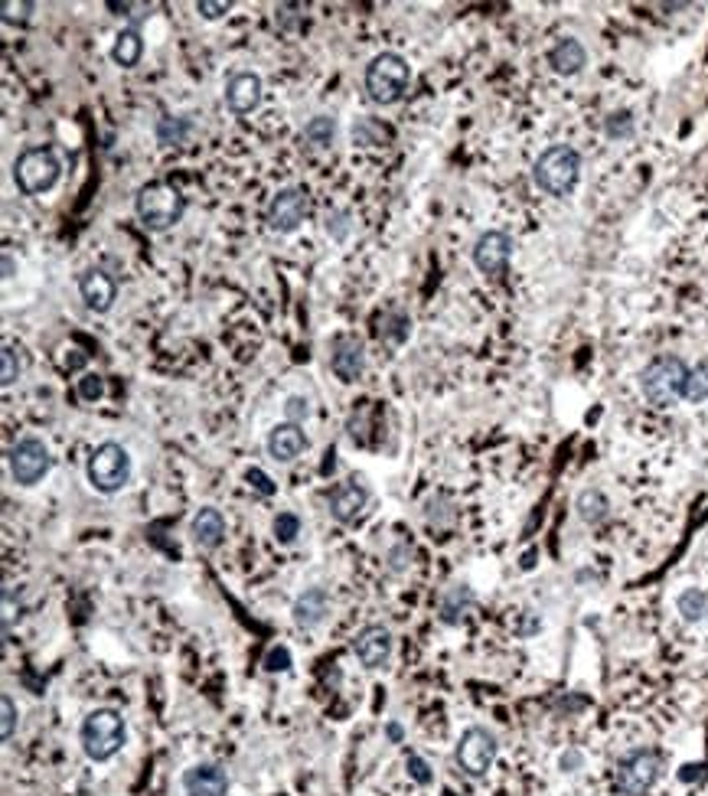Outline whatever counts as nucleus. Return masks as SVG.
Wrapping results in <instances>:
<instances>
[{"instance_id": "obj_1", "label": "nucleus", "mask_w": 708, "mask_h": 796, "mask_svg": "<svg viewBox=\"0 0 708 796\" xmlns=\"http://www.w3.org/2000/svg\"><path fill=\"white\" fill-rule=\"evenodd\" d=\"M79 738H82L85 757L95 764H105L124 748V741H128V725H124V715L118 708H95V712L85 715Z\"/></svg>"}, {"instance_id": "obj_2", "label": "nucleus", "mask_w": 708, "mask_h": 796, "mask_svg": "<svg viewBox=\"0 0 708 796\" xmlns=\"http://www.w3.org/2000/svg\"><path fill=\"white\" fill-rule=\"evenodd\" d=\"M581 177V154L571 144H552L539 154V160L532 164V180L542 193L549 196H568L578 186Z\"/></svg>"}, {"instance_id": "obj_3", "label": "nucleus", "mask_w": 708, "mask_h": 796, "mask_svg": "<svg viewBox=\"0 0 708 796\" xmlns=\"http://www.w3.org/2000/svg\"><path fill=\"white\" fill-rule=\"evenodd\" d=\"M134 209H138V219L144 229L151 232H167L173 229L186 213V196L170 183H144L138 196H134Z\"/></svg>"}, {"instance_id": "obj_4", "label": "nucleus", "mask_w": 708, "mask_h": 796, "mask_svg": "<svg viewBox=\"0 0 708 796\" xmlns=\"http://www.w3.org/2000/svg\"><path fill=\"white\" fill-rule=\"evenodd\" d=\"M689 366L682 363L676 353H660L650 359L640 372V392L653 408H669L682 398V385H686Z\"/></svg>"}, {"instance_id": "obj_5", "label": "nucleus", "mask_w": 708, "mask_h": 796, "mask_svg": "<svg viewBox=\"0 0 708 796\" xmlns=\"http://www.w3.org/2000/svg\"><path fill=\"white\" fill-rule=\"evenodd\" d=\"M408 85H412V66L399 53H379L366 66V95L376 105L402 102Z\"/></svg>"}, {"instance_id": "obj_6", "label": "nucleus", "mask_w": 708, "mask_h": 796, "mask_svg": "<svg viewBox=\"0 0 708 796\" xmlns=\"http://www.w3.org/2000/svg\"><path fill=\"white\" fill-rule=\"evenodd\" d=\"M663 777V754L653 748H637L617 761L614 783L620 796H647Z\"/></svg>"}, {"instance_id": "obj_7", "label": "nucleus", "mask_w": 708, "mask_h": 796, "mask_svg": "<svg viewBox=\"0 0 708 796\" xmlns=\"http://www.w3.org/2000/svg\"><path fill=\"white\" fill-rule=\"evenodd\" d=\"M62 177L59 157L49 147H30L14 160V183L23 196H43Z\"/></svg>"}, {"instance_id": "obj_8", "label": "nucleus", "mask_w": 708, "mask_h": 796, "mask_svg": "<svg viewBox=\"0 0 708 796\" xmlns=\"http://www.w3.org/2000/svg\"><path fill=\"white\" fill-rule=\"evenodd\" d=\"M89 483L98 490V493H121L124 487H128V480H131V454L124 451V447L118 441H105V444H98L92 457H89Z\"/></svg>"}, {"instance_id": "obj_9", "label": "nucleus", "mask_w": 708, "mask_h": 796, "mask_svg": "<svg viewBox=\"0 0 708 796\" xmlns=\"http://www.w3.org/2000/svg\"><path fill=\"white\" fill-rule=\"evenodd\" d=\"M10 464V477H14L20 487H36L53 467V457H49V447L40 438H20L7 454Z\"/></svg>"}, {"instance_id": "obj_10", "label": "nucleus", "mask_w": 708, "mask_h": 796, "mask_svg": "<svg viewBox=\"0 0 708 796\" xmlns=\"http://www.w3.org/2000/svg\"><path fill=\"white\" fill-rule=\"evenodd\" d=\"M496 751H500V744H496L493 731L474 725L464 731L461 741H457V767H461L467 777H483L493 767Z\"/></svg>"}, {"instance_id": "obj_11", "label": "nucleus", "mask_w": 708, "mask_h": 796, "mask_svg": "<svg viewBox=\"0 0 708 796\" xmlns=\"http://www.w3.org/2000/svg\"><path fill=\"white\" fill-rule=\"evenodd\" d=\"M513 235L503 229H490L483 232L480 239L474 242V265L480 275L487 278H500L503 271L509 268V258H513Z\"/></svg>"}, {"instance_id": "obj_12", "label": "nucleus", "mask_w": 708, "mask_h": 796, "mask_svg": "<svg viewBox=\"0 0 708 796\" xmlns=\"http://www.w3.org/2000/svg\"><path fill=\"white\" fill-rule=\"evenodd\" d=\"M307 216V190L304 186H284L268 206V226L278 235H291L301 229Z\"/></svg>"}, {"instance_id": "obj_13", "label": "nucleus", "mask_w": 708, "mask_h": 796, "mask_svg": "<svg viewBox=\"0 0 708 796\" xmlns=\"http://www.w3.org/2000/svg\"><path fill=\"white\" fill-rule=\"evenodd\" d=\"M353 653L366 669H382L385 663H389V656H392V633L385 630L382 624L363 627L356 633V640H353Z\"/></svg>"}, {"instance_id": "obj_14", "label": "nucleus", "mask_w": 708, "mask_h": 796, "mask_svg": "<svg viewBox=\"0 0 708 796\" xmlns=\"http://www.w3.org/2000/svg\"><path fill=\"white\" fill-rule=\"evenodd\" d=\"M79 294L89 310L95 314H108L111 307H115V297H118V284L115 278L108 275L102 268H89L85 275L79 278Z\"/></svg>"}, {"instance_id": "obj_15", "label": "nucleus", "mask_w": 708, "mask_h": 796, "mask_svg": "<svg viewBox=\"0 0 708 796\" xmlns=\"http://www.w3.org/2000/svg\"><path fill=\"white\" fill-rule=\"evenodd\" d=\"M183 793L186 796H226L229 793V774L219 764H193L183 770Z\"/></svg>"}, {"instance_id": "obj_16", "label": "nucleus", "mask_w": 708, "mask_h": 796, "mask_svg": "<svg viewBox=\"0 0 708 796\" xmlns=\"http://www.w3.org/2000/svg\"><path fill=\"white\" fill-rule=\"evenodd\" d=\"M262 79L255 72H235L226 82V108L232 115H252V111L262 105Z\"/></svg>"}, {"instance_id": "obj_17", "label": "nucleus", "mask_w": 708, "mask_h": 796, "mask_svg": "<svg viewBox=\"0 0 708 796\" xmlns=\"http://www.w3.org/2000/svg\"><path fill=\"white\" fill-rule=\"evenodd\" d=\"M330 369H333V376H337L340 382H356L359 376H363V369H366L363 343H359L356 337H340L337 343H333Z\"/></svg>"}, {"instance_id": "obj_18", "label": "nucleus", "mask_w": 708, "mask_h": 796, "mask_svg": "<svg viewBox=\"0 0 708 796\" xmlns=\"http://www.w3.org/2000/svg\"><path fill=\"white\" fill-rule=\"evenodd\" d=\"M265 447L278 464H291V460H297L307 451V434L301 431V425H294V421H281V425L271 428Z\"/></svg>"}, {"instance_id": "obj_19", "label": "nucleus", "mask_w": 708, "mask_h": 796, "mask_svg": "<svg viewBox=\"0 0 708 796\" xmlns=\"http://www.w3.org/2000/svg\"><path fill=\"white\" fill-rule=\"evenodd\" d=\"M366 503H369V490L356 480L337 483L330 490V516L337 522H353L366 509Z\"/></svg>"}, {"instance_id": "obj_20", "label": "nucleus", "mask_w": 708, "mask_h": 796, "mask_svg": "<svg viewBox=\"0 0 708 796\" xmlns=\"http://www.w3.org/2000/svg\"><path fill=\"white\" fill-rule=\"evenodd\" d=\"M291 614H294V624L301 627V630L320 627L327 620V614H330V591L327 588H307L294 601Z\"/></svg>"}, {"instance_id": "obj_21", "label": "nucleus", "mask_w": 708, "mask_h": 796, "mask_svg": "<svg viewBox=\"0 0 708 796\" xmlns=\"http://www.w3.org/2000/svg\"><path fill=\"white\" fill-rule=\"evenodd\" d=\"M549 66L555 76H578V72L588 66V49L581 46L575 36H562V40L549 49Z\"/></svg>"}, {"instance_id": "obj_22", "label": "nucleus", "mask_w": 708, "mask_h": 796, "mask_svg": "<svg viewBox=\"0 0 708 796\" xmlns=\"http://www.w3.org/2000/svg\"><path fill=\"white\" fill-rule=\"evenodd\" d=\"M190 532H193V542L200 545V549L213 552V549H219V545H222V539H226V519H222L219 509L206 506V509H200V513L193 516Z\"/></svg>"}, {"instance_id": "obj_23", "label": "nucleus", "mask_w": 708, "mask_h": 796, "mask_svg": "<svg viewBox=\"0 0 708 796\" xmlns=\"http://www.w3.org/2000/svg\"><path fill=\"white\" fill-rule=\"evenodd\" d=\"M477 597L467 584H451L441 597H438V617L441 624H461V620L474 611Z\"/></svg>"}, {"instance_id": "obj_24", "label": "nucleus", "mask_w": 708, "mask_h": 796, "mask_svg": "<svg viewBox=\"0 0 708 796\" xmlns=\"http://www.w3.org/2000/svg\"><path fill=\"white\" fill-rule=\"evenodd\" d=\"M144 56V40H141V30L138 27H124L115 43H111V59L118 62L121 69H134Z\"/></svg>"}, {"instance_id": "obj_25", "label": "nucleus", "mask_w": 708, "mask_h": 796, "mask_svg": "<svg viewBox=\"0 0 708 796\" xmlns=\"http://www.w3.org/2000/svg\"><path fill=\"white\" fill-rule=\"evenodd\" d=\"M575 509H578L581 522H588V526H601L607 513H611V503H607V496L598 487H588V490L578 493Z\"/></svg>"}, {"instance_id": "obj_26", "label": "nucleus", "mask_w": 708, "mask_h": 796, "mask_svg": "<svg viewBox=\"0 0 708 796\" xmlns=\"http://www.w3.org/2000/svg\"><path fill=\"white\" fill-rule=\"evenodd\" d=\"M333 134H337V121H333L330 115H317L304 124L301 141L307 147H314V151H327V147L333 144Z\"/></svg>"}, {"instance_id": "obj_27", "label": "nucleus", "mask_w": 708, "mask_h": 796, "mask_svg": "<svg viewBox=\"0 0 708 796\" xmlns=\"http://www.w3.org/2000/svg\"><path fill=\"white\" fill-rule=\"evenodd\" d=\"M676 611L686 624H702L708 617V594L702 588H686L676 597Z\"/></svg>"}, {"instance_id": "obj_28", "label": "nucleus", "mask_w": 708, "mask_h": 796, "mask_svg": "<svg viewBox=\"0 0 708 796\" xmlns=\"http://www.w3.org/2000/svg\"><path fill=\"white\" fill-rule=\"evenodd\" d=\"M392 141V128H385L376 118H359L353 124V144L359 147H385Z\"/></svg>"}, {"instance_id": "obj_29", "label": "nucleus", "mask_w": 708, "mask_h": 796, "mask_svg": "<svg viewBox=\"0 0 708 796\" xmlns=\"http://www.w3.org/2000/svg\"><path fill=\"white\" fill-rule=\"evenodd\" d=\"M193 134V121L183 118V115H167L157 121V141L164 147H173V144H186V138Z\"/></svg>"}, {"instance_id": "obj_30", "label": "nucleus", "mask_w": 708, "mask_h": 796, "mask_svg": "<svg viewBox=\"0 0 708 796\" xmlns=\"http://www.w3.org/2000/svg\"><path fill=\"white\" fill-rule=\"evenodd\" d=\"M408 333H412V320H408L405 314H399V310H389V314H382L379 320V337L385 343H405L408 340Z\"/></svg>"}, {"instance_id": "obj_31", "label": "nucleus", "mask_w": 708, "mask_h": 796, "mask_svg": "<svg viewBox=\"0 0 708 796\" xmlns=\"http://www.w3.org/2000/svg\"><path fill=\"white\" fill-rule=\"evenodd\" d=\"M682 398H686V402H695V405L708 398V363H699V366L689 369L686 385H682Z\"/></svg>"}, {"instance_id": "obj_32", "label": "nucleus", "mask_w": 708, "mask_h": 796, "mask_svg": "<svg viewBox=\"0 0 708 796\" xmlns=\"http://www.w3.org/2000/svg\"><path fill=\"white\" fill-rule=\"evenodd\" d=\"M33 10L36 4H30V0H4V4H0V17H4V23H10V27H27L33 20Z\"/></svg>"}, {"instance_id": "obj_33", "label": "nucleus", "mask_w": 708, "mask_h": 796, "mask_svg": "<svg viewBox=\"0 0 708 796\" xmlns=\"http://www.w3.org/2000/svg\"><path fill=\"white\" fill-rule=\"evenodd\" d=\"M324 229L333 242H346L350 239V229H353V216L350 209H330L327 219H324Z\"/></svg>"}, {"instance_id": "obj_34", "label": "nucleus", "mask_w": 708, "mask_h": 796, "mask_svg": "<svg viewBox=\"0 0 708 796\" xmlns=\"http://www.w3.org/2000/svg\"><path fill=\"white\" fill-rule=\"evenodd\" d=\"M604 134L611 141L633 138V115H630V111H611V115L604 118Z\"/></svg>"}, {"instance_id": "obj_35", "label": "nucleus", "mask_w": 708, "mask_h": 796, "mask_svg": "<svg viewBox=\"0 0 708 796\" xmlns=\"http://www.w3.org/2000/svg\"><path fill=\"white\" fill-rule=\"evenodd\" d=\"M271 532H275V539L281 545H291L301 536V519H297V513H278L275 522H271Z\"/></svg>"}, {"instance_id": "obj_36", "label": "nucleus", "mask_w": 708, "mask_h": 796, "mask_svg": "<svg viewBox=\"0 0 708 796\" xmlns=\"http://www.w3.org/2000/svg\"><path fill=\"white\" fill-rule=\"evenodd\" d=\"M405 767H408V777H412L415 783H421V787H428V783L434 780V770H431V764L421 754H408L405 757Z\"/></svg>"}, {"instance_id": "obj_37", "label": "nucleus", "mask_w": 708, "mask_h": 796, "mask_svg": "<svg viewBox=\"0 0 708 796\" xmlns=\"http://www.w3.org/2000/svg\"><path fill=\"white\" fill-rule=\"evenodd\" d=\"M245 483H248V487H252L258 496H275V490H278V487H275V480H271L262 467H248V470H245Z\"/></svg>"}, {"instance_id": "obj_38", "label": "nucleus", "mask_w": 708, "mask_h": 796, "mask_svg": "<svg viewBox=\"0 0 708 796\" xmlns=\"http://www.w3.org/2000/svg\"><path fill=\"white\" fill-rule=\"evenodd\" d=\"M20 379V356L4 346V353H0V382L4 385H14Z\"/></svg>"}, {"instance_id": "obj_39", "label": "nucleus", "mask_w": 708, "mask_h": 796, "mask_svg": "<svg viewBox=\"0 0 708 796\" xmlns=\"http://www.w3.org/2000/svg\"><path fill=\"white\" fill-rule=\"evenodd\" d=\"M275 20H278V27H281V30L301 27V23H304V4H281V7L275 10Z\"/></svg>"}, {"instance_id": "obj_40", "label": "nucleus", "mask_w": 708, "mask_h": 796, "mask_svg": "<svg viewBox=\"0 0 708 796\" xmlns=\"http://www.w3.org/2000/svg\"><path fill=\"white\" fill-rule=\"evenodd\" d=\"M291 669V650L288 646H271L265 653V673H288Z\"/></svg>"}, {"instance_id": "obj_41", "label": "nucleus", "mask_w": 708, "mask_h": 796, "mask_svg": "<svg viewBox=\"0 0 708 796\" xmlns=\"http://www.w3.org/2000/svg\"><path fill=\"white\" fill-rule=\"evenodd\" d=\"M0 712H4V725H0V738L10 741V738H14V731H17V721H20L17 705H14V699H10V695H4V699H0Z\"/></svg>"}, {"instance_id": "obj_42", "label": "nucleus", "mask_w": 708, "mask_h": 796, "mask_svg": "<svg viewBox=\"0 0 708 796\" xmlns=\"http://www.w3.org/2000/svg\"><path fill=\"white\" fill-rule=\"evenodd\" d=\"M232 10V0H196V14L203 20H222Z\"/></svg>"}, {"instance_id": "obj_43", "label": "nucleus", "mask_w": 708, "mask_h": 796, "mask_svg": "<svg viewBox=\"0 0 708 796\" xmlns=\"http://www.w3.org/2000/svg\"><path fill=\"white\" fill-rule=\"evenodd\" d=\"M79 392H82L85 402H95V398H102V392H105V382H102V376H98V372H89V376H82V382H79Z\"/></svg>"}, {"instance_id": "obj_44", "label": "nucleus", "mask_w": 708, "mask_h": 796, "mask_svg": "<svg viewBox=\"0 0 708 796\" xmlns=\"http://www.w3.org/2000/svg\"><path fill=\"white\" fill-rule=\"evenodd\" d=\"M284 415H288V421H294V425H301V421L310 415V402L304 395H291L288 405H284Z\"/></svg>"}, {"instance_id": "obj_45", "label": "nucleus", "mask_w": 708, "mask_h": 796, "mask_svg": "<svg viewBox=\"0 0 708 796\" xmlns=\"http://www.w3.org/2000/svg\"><path fill=\"white\" fill-rule=\"evenodd\" d=\"M581 767H585V754H581L578 748H571L558 757V770H562V774H578Z\"/></svg>"}, {"instance_id": "obj_46", "label": "nucleus", "mask_w": 708, "mask_h": 796, "mask_svg": "<svg viewBox=\"0 0 708 796\" xmlns=\"http://www.w3.org/2000/svg\"><path fill=\"white\" fill-rule=\"evenodd\" d=\"M385 738H389L392 744H399V741H402V725H395V721H389V725H385Z\"/></svg>"}, {"instance_id": "obj_47", "label": "nucleus", "mask_w": 708, "mask_h": 796, "mask_svg": "<svg viewBox=\"0 0 708 796\" xmlns=\"http://www.w3.org/2000/svg\"><path fill=\"white\" fill-rule=\"evenodd\" d=\"M4 278L7 281L14 278V255H10V252H4Z\"/></svg>"}]
</instances>
